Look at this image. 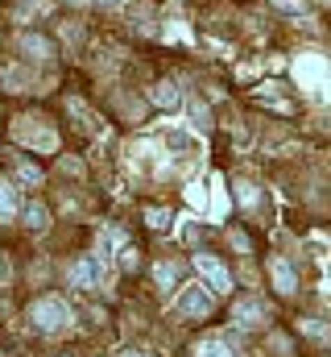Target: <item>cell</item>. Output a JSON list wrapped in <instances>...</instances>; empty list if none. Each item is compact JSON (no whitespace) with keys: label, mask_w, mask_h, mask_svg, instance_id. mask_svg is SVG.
Segmentation results:
<instances>
[{"label":"cell","mask_w":331,"mask_h":357,"mask_svg":"<svg viewBox=\"0 0 331 357\" xmlns=\"http://www.w3.org/2000/svg\"><path fill=\"white\" fill-rule=\"evenodd\" d=\"M29 316H33V324H38L42 333H63V328L71 324V303L58 299V295H42V299L29 307Z\"/></svg>","instance_id":"obj_1"},{"label":"cell","mask_w":331,"mask_h":357,"mask_svg":"<svg viewBox=\"0 0 331 357\" xmlns=\"http://www.w3.org/2000/svg\"><path fill=\"white\" fill-rule=\"evenodd\" d=\"M67 278H71V287H79V291H104V266H99V258H79V262H71Z\"/></svg>","instance_id":"obj_2"},{"label":"cell","mask_w":331,"mask_h":357,"mask_svg":"<svg viewBox=\"0 0 331 357\" xmlns=\"http://www.w3.org/2000/svg\"><path fill=\"white\" fill-rule=\"evenodd\" d=\"M174 307L182 316H207L216 307V291H207V287H182V295L174 299Z\"/></svg>","instance_id":"obj_3"},{"label":"cell","mask_w":331,"mask_h":357,"mask_svg":"<svg viewBox=\"0 0 331 357\" xmlns=\"http://www.w3.org/2000/svg\"><path fill=\"white\" fill-rule=\"evenodd\" d=\"M195 266H199V274L207 278V287H211L216 295H228V291H232V274H228V266H224L220 258L199 254V258H195Z\"/></svg>","instance_id":"obj_4"},{"label":"cell","mask_w":331,"mask_h":357,"mask_svg":"<svg viewBox=\"0 0 331 357\" xmlns=\"http://www.w3.org/2000/svg\"><path fill=\"white\" fill-rule=\"evenodd\" d=\"M17 50H21L25 59H33V63L54 59V42H50V38H42V33H21V38H17Z\"/></svg>","instance_id":"obj_5"},{"label":"cell","mask_w":331,"mask_h":357,"mask_svg":"<svg viewBox=\"0 0 331 357\" xmlns=\"http://www.w3.org/2000/svg\"><path fill=\"white\" fill-rule=\"evenodd\" d=\"M232 320H236V328H257V324H265V303H261V299H241V303L232 307Z\"/></svg>","instance_id":"obj_6"},{"label":"cell","mask_w":331,"mask_h":357,"mask_svg":"<svg viewBox=\"0 0 331 357\" xmlns=\"http://www.w3.org/2000/svg\"><path fill=\"white\" fill-rule=\"evenodd\" d=\"M269 278H273V287H277L282 295H294V291H298V278H294V266H290L286 258H269Z\"/></svg>","instance_id":"obj_7"},{"label":"cell","mask_w":331,"mask_h":357,"mask_svg":"<svg viewBox=\"0 0 331 357\" xmlns=\"http://www.w3.org/2000/svg\"><path fill=\"white\" fill-rule=\"evenodd\" d=\"M21 212V199H17V187L8 178H0V220H13Z\"/></svg>","instance_id":"obj_8"},{"label":"cell","mask_w":331,"mask_h":357,"mask_svg":"<svg viewBox=\"0 0 331 357\" xmlns=\"http://www.w3.org/2000/svg\"><path fill=\"white\" fill-rule=\"evenodd\" d=\"M17 137H25V142H33V146H46V150H54V146H58V137H54L50 129H29V125H21V129H17Z\"/></svg>","instance_id":"obj_9"},{"label":"cell","mask_w":331,"mask_h":357,"mask_svg":"<svg viewBox=\"0 0 331 357\" xmlns=\"http://www.w3.org/2000/svg\"><path fill=\"white\" fill-rule=\"evenodd\" d=\"M154 104H162V108H178V104H182V91L174 88V84H158V88H154Z\"/></svg>","instance_id":"obj_10"},{"label":"cell","mask_w":331,"mask_h":357,"mask_svg":"<svg viewBox=\"0 0 331 357\" xmlns=\"http://www.w3.org/2000/svg\"><path fill=\"white\" fill-rule=\"evenodd\" d=\"M25 225H29V229H46V225H50L46 204H25Z\"/></svg>","instance_id":"obj_11"},{"label":"cell","mask_w":331,"mask_h":357,"mask_svg":"<svg viewBox=\"0 0 331 357\" xmlns=\"http://www.w3.org/2000/svg\"><path fill=\"white\" fill-rule=\"evenodd\" d=\"M199 357H232V349H228L224 341H203V345H199Z\"/></svg>","instance_id":"obj_12"},{"label":"cell","mask_w":331,"mask_h":357,"mask_svg":"<svg viewBox=\"0 0 331 357\" xmlns=\"http://www.w3.org/2000/svg\"><path fill=\"white\" fill-rule=\"evenodd\" d=\"M17 175L25 178V183H29V187H38V183H42V171H38V167H29V162H25V158H17Z\"/></svg>","instance_id":"obj_13"},{"label":"cell","mask_w":331,"mask_h":357,"mask_svg":"<svg viewBox=\"0 0 331 357\" xmlns=\"http://www.w3.org/2000/svg\"><path fill=\"white\" fill-rule=\"evenodd\" d=\"M145 225H150V229H166V225H170V212H166V208H150V212H145Z\"/></svg>","instance_id":"obj_14"},{"label":"cell","mask_w":331,"mask_h":357,"mask_svg":"<svg viewBox=\"0 0 331 357\" xmlns=\"http://www.w3.org/2000/svg\"><path fill=\"white\" fill-rule=\"evenodd\" d=\"M154 278H158L162 287H170V282L178 278V266H170V262H158V266H154Z\"/></svg>","instance_id":"obj_15"},{"label":"cell","mask_w":331,"mask_h":357,"mask_svg":"<svg viewBox=\"0 0 331 357\" xmlns=\"http://www.w3.org/2000/svg\"><path fill=\"white\" fill-rule=\"evenodd\" d=\"M273 8H282V13H290V17H307V4H302V0H273Z\"/></svg>","instance_id":"obj_16"},{"label":"cell","mask_w":331,"mask_h":357,"mask_svg":"<svg viewBox=\"0 0 331 357\" xmlns=\"http://www.w3.org/2000/svg\"><path fill=\"white\" fill-rule=\"evenodd\" d=\"M236 199H241L245 208H252V204H257V187H252V183H236Z\"/></svg>","instance_id":"obj_17"},{"label":"cell","mask_w":331,"mask_h":357,"mask_svg":"<svg viewBox=\"0 0 331 357\" xmlns=\"http://www.w3.org/2000/svg\"><path fill=\"white\" fill-rule=\"evenodd\" d=\"M120 266H124V270H137V250H129V245H124V250H120Z\"/></svg>","instance_id":"obj_18"},{"label":"cell","mask_w":331,"mask_h":357,"mask_svg":"<svg viewBox=\"0 0 331 357\" xmlns=\"http://www.w3.org/2000/svg\"><path fill=\"white\" fill-rule=\"evenodd\" d=\"M302 333H311V337H323V341H328V328H323V324H307V320H302Z\"/></svg>","instance_id":"obj_19"},{"label":"cell","mask_w":331,"mask_h":357,"mask_svg":"<svg viewBox=\"0 0 331 357\" xmlns=\"http://www.w3.org/2000/svg\"><path fill=\"white\" fill-rule=\"evenodd\" d=\"M191 116H195V125H207V121H203L207 112H203V104H195V100H191Z\"/></svg>","instance_id":"obj_20"},{"label":"cell","mask_w":331,"mask_h":357,"mask_svg":"<svg viewBox=\"0 0 331 357\" xmlns=\"http://www.w3.org/2000/svg\"><path fill=\"white\" fill-rule=\"evenodd\" d=\"M116 357H141V354H129V349H124V354H116Z\"/></svg>","instance_id":"obj_21"},{"label":"cell","mask_w":331,"mask_h":357,"mask_svg":"<svg viewBox=\"0 0 331 357\" xmlns=\"http://www.w3.org/2000/svg\"><path fill=\"white\" fill-rule=\"evenodd\" d=\"M95 4H120V0H95Z\"/></svg>","instance_id":"obj_22"},{"label":"cell","mask_w":331,"mask_h":357,"mask_svg":"<svg viewBox=\"0 0 331 357\" xmlns=\"http://www.w3.org/2000/svg\"><path fill=\"white\" fill-rule=\"evenodd\" d=\"M0 278H4V266H0Z\"/></svg>","instance_id":"obj_23"},{"label":"cell","mask_w":331,"mask_h":357,"mask_svg":"<svg viewBox=\"0 0 331 357\" xmlns=\"http://www.w3.org/2000/svg\"><path fill=\"white\" fill-rule=\"evenodd\" d=\"M75 4H83V0H75Z\"/></svg>","instance_id":"obj_24"}]
</instances>
